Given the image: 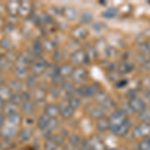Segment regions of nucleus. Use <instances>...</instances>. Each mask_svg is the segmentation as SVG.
Segmentation results:
<instances>
[{"mask_svg": "<svg viewBox=\"0 0 150 150\" xmlns=\"http://www.w3.org/2000/svg\"><path fill=\"white\" fill-rule=\"evenodd\" d=\"M49 65L48 62L43 58H37L33 61V63L31 64V70H32V74L35 75L36 77L41 76L42 74H44L48 69Z\"/></svg>", "mask_w": 150, "mask_h": 150, "instance_id": "1", "label": "nucleus"}, {"mask_svg": "<svg viewBox=\"0 0 150 150\" xmlns=\"http://www.w3.org/2000/svg\"><path fill=\"white\" fill-rule=\"evenodd\" d=\"M17 127L12 126V125L7 124V123H5L2 127H0V134H1L2 138L11 139L12 137L17 135Z\"/></svg>", "mask_w": 150, "mask_h": 150, "instance_id": "2", "label": "nucleus"}, {"mask_svg": "<svg viewBox=\"0 0 150 150\" xmlns=\"http://www.w3.org/2000/svg\"><path fill=\"white\" fill-rule=\"evenodd\" d=\"M31 94H32V98L35 103L43 102L47 96V90H46V88H44V87L39 85L33 89V91Z\"/></svg>", "mask_w": 150, "mask_h": 150, "instance_id": "3", "label": "nucleus"}, {"mask_svg": "<svg viewBox=\"0 0 150 150\" xmlns=\"http://www.w3.org/2000/svg\"><path fill=\"white\" fill-rule=\"evenodd\" d=\"M33 136V131L31 130V128H23L20 131H18L17 133V139L20 143H26L29 140H31Z\"/></svg>", "mask_w": 150, "mask_h": 150, "instance_id": "4", "label": "nucleus"}, {"mask_svg": "<svg viewBox=\"0 0 150 150\" xmlns=\"http://www.w3.org/2000/svg\"><path fill=\"white\" fill-rule=\"evenodd\" d=\"M20 109H21V111H22V113L24 115L30 116L35 112L36 103L32 100L27 101V102H24V103H22V105L20 106Z\"/></svg>", "mask_w": 150, "mask_h": 150, "instance_id": "5", "label": "nucleus"}, {"mask_svg": "<svg viewBox=\"0 0 150 150\" xmlns=\"http://www.w3.org/2000/svg\"><path fill=\"white\" fill-rule=\"evenodd\" d=\"M44 114L48 116L50 119L57 118V116L59 115V107L56 104H48L44 108Z\"/></svg>", "mask_w": 150, "mask_h": 150, "instance_id": "6", "label": "nucleus"}, {"mask_svg": "<svg viewBox=\"0 0 150 150\" xmlns=\"http://www.w3.org/2000/svg\"><path fill=\"white\" fill-rule=\"evenodd\" d=\"M8 86L13 93H22L24 91V83L22 80H19V79L11 80Z\"/></svg>", "mask_w": 150, "mask_h": 150, "instance_id": "7", "label": "nucleus"}, {"mask_svg": "<svg viewBox=\"0 0 150 150\" xmlns=\"http://www.w3.org/2000/svg\"><path fill=\"white\" fill-rule=\"evenodd\" d=\"M64 106L58 105L59 107V115L61 116L63 119H69V118L72 117L73 115V109L68 105V104H63Z\"/></svg>", "mask_w": 150, "mask_h": 150, "instance_id": "8", "label": "nucleus"}, {"mask_svg": "<svg viewBox=\"0 0 150 150\" xmlns=\"http://www.w3.org/2000/svg\"><path fill=\"white\" fill-rule=\"evenodd\" d=\"M12 94H13V92L11 91V89L9 88L8 85L4 84L3 86L0 87V100L4 101V102H7V101L9 102Z\"/></svg>", "mask_w": 150, "mask_h": 150, "instance_id": "9", "label": "nucleus"}, {"mask_svg": "<svg viewBox=\"0 0 150 150\" xmlns=\"http://www.w3.org/2000/svg\"><path fill=\"white\" fill-rule=\"evenodd\" d=\"M2 113H3L6 117L16 114V113H18V106L14 105V104H12L11 102L5 103L3 109H2Z\"/></svg>", "mask_w": 150, "mask_h": 150, "instance_id": "10", "label": "nucleus"}, {"mask_svg": "<svg viewBox=\"0 0 150 150\" xmlns=\"http://www.w3.org/2000/svg\"><path fill=\"white\" fill-rule=\"evenodd\" d=\"M30 51L33 55H34V57H38L39 55L42 54V52L44 51V50H43L42 41L39 39H36L34 42H33L32 46H31Z\"/></svg>", "mask_w": 150, "mask_h": 150, "instance_id": "11", "label": "nucleus"}, {"mask_svg": "<svg viewBox=\"0 0 150 150\" xmlns=\"http://www.w3.org/2000/svg\"><path fill=\"white\" fill-rule=\"evenodd\" d=\"M50 120L51 119L43 113V114L41 115L37 120V127L39 128V130H41V131H44L45 129H47L48 126H49Z\"/></svg>", "mask_w": 150, "mask_h": 150, "instance_id": "12", "label": "nucleus"}, {"mask_svg": "<svg viewBox=\"0 0 150 150\" xmlns=\"http://www.w3.org/2000/svg\"><path fill=\"white\" fill-rule=\"evenodd\" d=\"M19 6H20V2L12 0L7 4V11L11 16H16L19 13Z\"/></svg>", "mask_w": 150, "mask_h": 150, "instance_id": "13", "label": "nucleus"}, {"mask_svg": "<svg viewBox=\"0 0 150 150\" xmlns=\"http://www.w3.org/2000/svg\"><path fill=\"white\" fill-rule=\"evenodd\" d=\"M32 5L29 1H22L20 2V6H19V14L22 16H27L30 14Z\"/></svg>", "mask_w": 150, "mask_h": 150, "instance_id": "14", "label": "nucleus"}, {"mask_svg": "<svg viewBox=\"0 0 150 150\" xmlns=\"http://www.w3.org/2000/svg\"><path fill=\"white\" fill-rule=\"evenodd\" d=\"M15 75L19 80H23L26 79L28 76V68L26 67H21V66H15Z\"/></svg>", "mask_w": 150, "mask_h": 150, "instance_id": "15", "label": "nucleus"}, {"mask_svg": "<svg viewBox=\"0 0 150 150\" xmlns=\"http://www.w3.org/2000/svg\"><path fill=\"white\" fill-rule=\"evenodd\" d=\"M6 123L7 124H10L12 126H15V127H18L19 124L21 123V116L19 113H16L14 115H11V116H8L6 117Z\"/></svg>", "mask_w": 150, "mask_h": 150, "instance_id": "16", "label": "nucleus"}, {"mask_svg": "<svg viewBox=\"0 0 150 150\" xmlns=\"http://www.w3.org/2000/svg\"><path fill=\"white\" fill-rule=\"evenodd\" d=\"M43 50L48 52H54L56 50V42L51 39H45L42 41Z\"/></svg>", "mask_w": 150, "mask_h": 150, "instance_id": "17", "label": "nucleus"}, {"mask_svg": "<svg viewBox=\"0 0 150 150\" xmlns=\"http://www.w3.org/2000/svg\"><path fill=\"white\" fill-rule=\"evenodd\" d=\"M0 48L8 52V51L13 50L14 44L9 38H2V39L0 40Z\"/></svg>", "mask_w": 150, "mask_h": 150, "instance_id": "18", "label": "nucleus"}, {"mask_svg": "<svg viewBox=\"0 0 150 150\" xmlns=\"http://www.w3.org/2000/svg\"><path fill=\"white\" fill-rule=\"evenodd\" d=\"M58 72H59V74L64 78V77H67V76H69V75H72L73 67L70 64H64L59 67V71Z\"/></svg>", "mask_w": 150, "mask_h": 150, "instance_id": "19", "label": "nucleus"}, {"mask_svg": "<svg viewBox=\"0 0 150 150\" xmlns=\"http://www.w3.org/2000/svg\"><path fill=\"white\" fill-rule=\"evenodd\" d=\"M25 85L30 89H34L35 87H37V85H38L37 77L33 74L28 75L27 78L25 79Z\"/></svg>", "mask_w": 150, "mask_h": 150, "instance_id": "20", "label": "nucleus"}, {"mask_svg": "<svg viewBox=\"0 0 150 150\" xmlns=\"http://www.w3.org/2000/svg\"><path fill=\"white\" fill-rule=\"evenodd\" d=\"M58 146H59V145H58L56 143V141L53 139V137H52V138H50V139H46L45 144H44L45 150H56Z\"/></svg>", "mask_w": 150, "mask_h": 150, "instance_id": "21", "label": "nucleus"}, {"mask_svg": "<svg viewBox=\"0 0 150 150\" xmlns=\"http://www.w3.org/2000/svg\"><path fill=\"white\" fill-rule=\"evenodd\" d=\"M72 35L75 38H84L86 36V31L83 27H76L72 30Z\"/></svg>", "mask_w": 150, "mask_h": 150, "instance_id": "22", "label": "nucleus"}, {"mask_svg": "<svg viewBox=\"0 0 150 150\" xmlns=\"http://www.w3.org/2000/svg\"><path fill=\"white\" fill-rule=\"evenodd\" d=\"M9 102H11L12 104H14V105L18 106V107L22 105L23 101H22V98H21L20 93H13V94H12V96L10 98V101H9Z\"/></svg>", "mask_w": 150, "mask_h": 150, "instance_id": "23", "label": "nucleus"}, {"mask_svg": "<svg viewBox=\"0 0 150 150\" xmlns=\"http://www.w3.org/2000/svg\"><path fill=\"white\" fill-rule=\"evenodd\" d=\"M63 14L65 17L67 19H69V20H73V19L76 17V11H75L73 8H71V7L65 8L63 10Z\"/></svg>", "mask_w": 150, "mask_h": 150, "instance_id": "24", "label": "nucleus"}, {"mask_svg": "<svg viewBox=\"0 0 150 150\" xmlns=\"http://www.w3.org/2000/svg\"><path fill=\"white\" fill-rule=\"evenodd\" d=\"M6 59L8 60L9 62H10L11 64L15 63L16 61H17V58H18V54H16L15 52H14V50H11V51H8L6 53L5 55Z\"/></svg>", "mask_w": 150, "mask_h": 150, "instance_id": "25", "label": "nucleus"}, {"mask_svg": "<svg viewBox=\"0 0 150 150\" xmlns=\"http://www.w3.org/2000/svg\"><path fill=\"white\" fill-rule=\"evenodd\" d=\"M83 53L80 52V51H76L74 52L73 54H72L71 56V60L73 63H80V61L82 59H83Z\"/></svg>", "mask_w": 150, "mask_h": 150, "instance_id": "26", "label": "nucleus"}, {"mask_svg": "<svg viewBox=\"0 0 150 150\" xmlns=\"http://www.w3.org/2000/svg\"><path fill=\"white\" fill-rule=\"evenodd\" d=\"M10 66H11V63L6 59L5 56L0 57V67H1L2 70L10 68Z\"/></svg>", "mask_w": 150, "mask_h": 150, "instance_id": "27", "label": "nucleus"}, {"mask_svg": "<svg viewBox=\"0 0 150 150\" xmlns=\"http://www.w3.org/2000/svg\"><path fill=\"white\" fill-rule=\"evenodd\" d=\"M68 105L74 110V109H76V108H78V106L80 105V101L76 97H71L68 101Z\"/></svg>", "mask_w": 150, "mask_h": 150, "instance_id": "28", "label": "nucleus"}, {"mask_svg": "<svg viewBox=\"0 0 150 150\" xmlns=\"http://www.w3.org/2000/svg\"><path fill=\"white\" fill-rule=\"evenodd\" d=\"M84 73L81 69H75L72 72V77H73L74 80H80V79L83 78Z\"/></svg>", "mask_w": 150, "mask_h": 150, "instance_id": "29", "label": "nucleus"}, {"mask_svg": "<svg viewBox=\"0 0 150 150\" xmlns=\"http://www.w3.org/2000/svg\"><path fill=\"white\" fill-rule=\"evenodd\" d=\"M63 80V77L61 76L59 73H57L56 75H54V76L52 77V81H53V84H54V86H57V85H60V84H63L64 82L62 81Z\"/></svg>", "mask_w": 150, "mask_h": 150, "instance_id": "30", "label": "nucleus"}, {"mask_svg": "<svg viewBox=\"0 0 150 150\" xmlns=\"http://www.w3.org/2000/svg\"><path fill=\"white\" fill-rule=\"evenodd\" d=\"M60 89L58 88L57 86H53L50 88V90H49V94H50V96H51L52 98H57L58 96L60 95Z\"/></svg>", "mask_w": 150, "mask_h": 150, "instance_id": "31", "label": "nucleus"}, {"mask_svg": "<svg viewBox=\"0 0 150 150\" xmlns=\"http://www.w3.org/2000/svg\"><path fill=\"white\" fill-rule=\"evenodd\" d=\"M20 95H21V98H22L23 103L27 102V101H30L31 99H32V94H31L30 91L24 90L22 93H20Z\"/></svg>", "mask_w": 150, "mask_h": 150, "instance_id": "32", "label": "nucleus"}, {"mask_svg": "<svg viewBox=\"0 0 150 150\" xmlns=\"http://www.w3.org/2000/svg\"><path fill=\"white\" fill-rule=\"evenodd\" d=\"M109 127V123L107 120H99L97 123V128L99 130H106Z\"/></svg>", "mask_w": 150, "mask_h": 150, "instance_id": "33", "label": "nucleus"}, {"mask_svg": "<svg viewBox=\"0 0 150 150\" xmlns=\"http://www.w3.org/2000/svg\"><path fill=\"white\" fill-rule=\"evenodd\" d=\"M69 142L71 144V146H78L79 143H80V139H79V137L77 135H72L69 138Z\"/></svg>", "mask_w": 150, "mask_h": 150, "instance_id": "34", "label": "nucleus"}, {"mask_svg": "<svg viewBox=\"0 0 150 150\" xmlns=\"http://www.w3.org/2000/svg\"><path fill=\"white\" fill-rule=\"evenodd\" d=\"M62 88H63V91L66 94H70L72 92V90L71 89H73V87H72V85L70 83H64L62 84Z\"/></svg>", "mask_w": 150, "mask_h": 150, "instance_id": "35", "label": "nucleus"}, {"mask_svg": "<svg viewBox=\"0 0 150 150\" xmlns=\"http://www.w3.org/2000/svg\"><path fill=\"white\" fill-rule=\"evenodd\" d=\"M3 30L5 31V32H12V31L14 30V26H13V24H7V25L4 26V28H3Z\"/></svg>", "mask_w": 150, "mask_h": 150, "instance_id": "36", "label": "nucleus"}, {"mask_svg": "<svg viewBox=\"0 0 150 150\" xmlns=\"http://www.w3.org/2000/svg\"><path fill=\"white\" fill-rule=\"evenodd\" d=\"M6 123V116L2 112H0V127H2Z\"/></svg>", "mask_w": 150, "mask_h": 150, "instance_id": "37", "label": "nucleus"}, {"mask_svg": "<svg viewBox=\"0 0 150 150\" xmlns=\"http://www.w3.org/2000/svg\"><path fill=\"white\" fill-rule=\"evenodd\" d=\"M5 103H6V102H4V101L0 100V110H1V111H2V109H3L4 105H5Z\"/></svg>", "mask_w": 150, "mask_h": 150, "instance_id": "38", "label": "nucleus"}, {"mask_svg": "<svg viewBox=\"0 0 150 150\" xmlns=\"http://www.w3.org/2000/svg\"><path fill=\"white\" fill-rule=\"evenodd\" d=\"M2 23H3V20H2L1 16H0V26H1V25H2Z\"/></svg>", "mask_w": 150, "mask_h": 150, "instance_id": "39", "label": "nucleus"}, {"mask_svg": "<svg viewBox=\"0 0 150 150\" xmlns=\"http://www.w3.org/2000/svg\"><path fill=\"white\" fill-rule=\"evenodd\" d=\"M2 71H3V70L1 69V67H0V75H1V73H2Z\"/></svg>", "mask_w": 150, "mask_h": 150, "instance_id": "40", "label": "nucleus"}, {"mask_svg": "<svg viewBox=\"0 0 150 150\" xmlns=\"http://www.w3.org/2000/svg\"><path fill=\"white\" fill-rule=\"evenodd\" d=\"M18 150H27V149H25V148H20V149H18Z\"/></svg>", "mask_w": 150, "mask_h": 150, "instance_id": "41", "label": "nucleus"}, {"mask_svg": "<svg viewBox=\"0 0 150 150\" xmlns=\"http://www.w3.org/2000/svg\"><path fill=\"white\" fill-rule=\"evenodd\" d=\"M77 150H83V149H77Z\"/></svg>", "mask_w": 150, "mask_h": 150, "instance_id": "42", "label": "nucleus"}]
</instances>
